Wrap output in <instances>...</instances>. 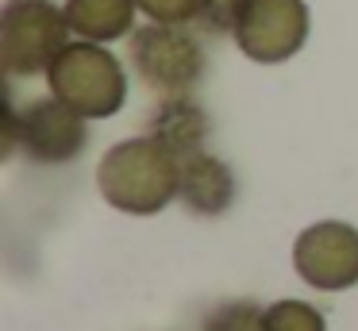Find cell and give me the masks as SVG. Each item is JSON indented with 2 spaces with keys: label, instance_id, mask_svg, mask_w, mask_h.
<instances>
[{
  "label": "cell",
  "instance_id": "cell-11",
  "mask_svg": "<svg viewBox=\"0 0 358 331\" xmlns=\"http://www.w3.org/2000/svg\"><path fill=\"white\" fill-rule=\"evenodd\" d=\"M201 331H266V304L247 297L220 300L201 320Z\"/></svg>",
  "mask_w": 358,
  "mask_h": 331
},
{
  "label": "cell",
  "instance_id": "cell-9",
  "mask_svg": "<svg viewBox=\"0 0 358 331\" xmlns=\"http://www.w3.org/2000/svg\"><path fill=\"white\" fill-rule=\"evenodd\" d=\"M147 135L158 139L178 162L208 150L212 139V115L193 92L185 97H158L155 112L147 115Z\"/></svg>",
  "mask_w": 358,
  "mask_h": 331
},
{
  "label": "cell",
  "instance_id": "cell-14",
  "mask_svg": "<svg viewBox=\"0 0 358 331\" xmlns=\"http://www.w3.org/2000/svg\"><path fill=\"white\" fill-rule=\"evenodd\" d=\"M139 15L150 23H196L201 0H135Z\"/></svg>",
  "mask_w": 358,
  "mask_h": 331
},
{
  "label": "cell",
  "instance_id": "cell-10",
  "mask_svg": "<svg viewBox=\"0 0 358 331\" xmlns=\"http://www.w3.org/2000/svg\"><path fill=\"white\" fill-rule=\"evenodd\" d=\"M73 38L89 43H124L139 27V4L135 0H62Z\"/></svg>",
  "mask_w": 358,
  "mask_h": 331
},
{
  "label": "cell",
  "instance_id": "cell-1",
  "mask_svg": "<svg viewBox=\"0 0 358 331\" xmlns=\"http://www.w3.org/2000/svg\"><path fill=\"white\" fill-rule=\"evenodd\" d=\"M178 181L181 162L150 135L112 143L96 162V192L124 216H158L178 200Z\"/></svg>",
  "mask_w": 358,
  "mask_h": 331
},
{
  "label": "cell",
  "instance_id": "cell-6",
  "mask_svg": "<svg viewBox=\"0 0 358 331\" xmlns=\"http://www.w3.org/2000/svg\"><path fill=\"white\" fill-rule=\"evenodd\" d=\"M312 35L308 0H243L231 43L258 66H281L296 58Z\"/></svg>",
  "mask_w": 358,
  "mask_h": 331
},
{
  "label": "cell",
  "instance_id": "cell-5",
  "mask_svg": "<svg viewBox=\"0 0 358 331\" xmlns=\"http://www.w3.org/2000/svg\"><path fill=\"white\" fill-rule=\"evenodd\" d=\"M8 154H24L35 166H66L81 158L89 143V120L62 104L58 97H35L27 104L8 108Z\"/></svg>",
  "mask_w": 358,
  "mask_h": 331
},
{
  "label": "cell",
  "instance_id": "cell-7",
  "mask_svg": "<svg viewBox=\"0 0 358 331\" xmlns=\"http://www.w3.org/2000/svg\"><path fill=\"white\" fill-rule=\"evenodd\" d=\"M293 269L308 289L343 293L358 285V227L347 220H316L293 239Z\"/></svg>",
  "mask_w": 358,
  "mask_h": 331
},
{
  "label": "cell",
  "instance_id": "cell-13",
  "mask_svg": "<svg viewBox=\"0 0 358 331\" xmlns=\"http://www.w3.org/2000/svg\"><path fill=\"white\" fill-rule=\"evenodd\" d=\"M239 12H243V0H201V12H196L193 27L208 38H231Z\"/></svg>",
  "mask_w": 358,
  "mask_h": 331
},
{
  "label": "cell",
  "instance_id": "cell-3",
  "mask_svg": "<svg viewBox=\"0 0 358 331\" xmlns=\"http://www.w3.org/2000/svg\"><path fill=\"white\" fill-rule=\"evenodd\" d=\"M127 69L155 97L196 92L208 69L204 35L193 23H139L127 38Z\"/></svg>",
  "mask_w": 358,
  "mask_h": 331
},
{
  "label": "cell",
  "instance_id": "cell-12",
  "mask_svg": "<svg viewBox=\"0 0 358 331\" xmlns=\"http://www.w3.org/2000/svg\"><path fill=\"white\" fill-rule=\"evenodd\" d=\"M266 331H327V320L316 304L285 297L266 304Z\"/></svg>",
  "mask_w": 358,
  "mask_h": 331
},
{
  "label": "cell",
  "instance_id": "cell-8",
  "mask_svg": "<svg viewBox=\"0 0 358 331\" xmlns=\"http://www.w3.org/2000/svg\"><path fill=\"white\" fill-rule=\"evenodd\" d=\"M235 197H239V181H235V169L227 166L220 154L201 150L193 158L181 162V181H178V204L189 216H201V220H220V216L231 212Z\"/></svg>",
  "mask_w": 358,
  "mask_h": 331
},
{
  "label": "cell",
  "instance_id": "cell-2",
  "mask_svg": "<svg viewBox=\"0 0 358 331\" xmlns=\"http://www.w3.org/2000/svg\"><path fill=\"white\" fill-rule=\"evenodd\" d=\"M43 81L50 97L81 112L89 123L112 120L127 104V69L108 43L70 38V46L55 58Z\"/></svg>",
  "mask_w": 358,
  "mask_h": 331
},
{
  "label": "cell",
  "instance_id": "cell-4",
  "mask_svg": "<svg viewBox=\"0 0 358 331\" xmlns=\"http://www.w3.org/2000/svg\"><path fill=\"white\" fill-rule=\"evenodd\" d=\"M73 31L55 0H4L0 4V66L8 77H47Z\"/></svg>",
  "mask_w": 358,
  "mask_h": 331
}]
</instances>
